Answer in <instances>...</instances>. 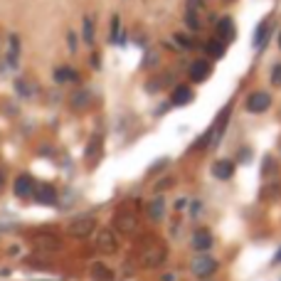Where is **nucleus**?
Instances as JSON below:
<instances>
[{
    "label": "nucleus",
    "instance_id": "obj_13",
    "mask_svg": "<svg viewBox=\"0 0 281 281\" xmlns=\"http://www.w3.org/2000/svg\"><path fill=\"white\" fill-rule=\"evenodd\" d=\"M205 52L210 55L212 60H219V57H224L227 45H224L222 40H217V37H214V40H208V42H205Z\"/></svg>",
    "mask_w": 281,
    "mask_h": 281
},
{
    "label": "nucleus",
    "instance_id": "obj_27",
    "mask_svg": "<svg viewBox=\"0 0 281 281\" xmlns=\"http://www.w3.org/2000/svg\"><path fill=\"white\" fill-rule=\"evenodd\" d=\"M274 170H277L274 160H272V158H267V160H264V168H262V173H264V175H272Z\"/></svg>",
    "mask_w": 281,
    "mask_h": 281
},
{
    "label": "nucleus",
    "instance_id": "obj_11",
    "mask_svg": "<svg viewBox=\"0 0 281 281\" xmlns=\"http://www.w3.org/2000/svg\"><path fill=\"white\" fill-rule=\"evenodd\" d=\"M96 247H99V252H104V254H114V252H116V239H114V234H111L109 229L99 232Z\"/></svg>",
    "mask_w": 281,
    "mask_h": 281
},
{
    "label": "nucleus",
    "instance_id": "obj_22",
    "mask_svg": "<svg viewBox=\"0 0 281 281\" xmlns=\"http://www.w3.org/2000/svg\"><path fill=\"white\" fill-rule=\"evenodd\" d=\"M84 42L94 45V22H91V17H84Z\"/></svg>",
    "mask_w": 281,
    "mask_h": 281
},
{
    "label": "nucleus",
    "instance_id": "obj_19",
    "mask_svg": "<svg viewBox=\"0 0 281 281\" xmlns=\"http://www.w3.org/2000/svg\"><path fill=\"white\" fill-rule=\"evenodd\" d=\"M267 37H269V22H262L259 30H257V35H254V47L259 50L262 45H267Z\"/></svg>",
    "mask_w": 281,
    "mask_h": 281
},
{
    "label": "nucleus",
    "instance_id": "obj_15",
    "mask_svg": "<svg viewBox=\"0 0 281 281\" xmlns=\"http://www.w3.org/2000/svg\"><path fill=\"white\" fill-rule=\"evenodd\" d=\"M163 259H165V249H160V247H153V249H148L143 254V264L145 267H158Z\"/></svg>",
    "mask_w": 281,
    "mask_h": 281
},
{
    "label": "nucleus",
    "instance_id": "obj_12",
    "mask_svg": "<svg viewBox=\"0 0 281 281\" xmlns=\"http://www.w3.org/2000/svg\"><path fill=\"white\" fill-rule=\"evenodd\" d=\"M212 247V234L208 229H198L195 234H193V249H198V252H208Z\"/></svg>",
    "mask_w": 281,
    "mask_h": 281
},
{
    "label": "nucleus",
    "instance_id": "obj_14",
    "mask_svg": "<svg viewBox=\"0 0 281 281\" xmlns=\"http://www.w3.org/2000/svg\"><path fill=\"white\" fill-rule=\"evenodd\" d=\"M148 217H150V222H160V219L165 217V200H163V198H155V200L148 205Z\"/></svg>",
    "mask_w": 281,
    "mask_h": 281
},
{
    "label": "nucleus",
    "instance_id": "obj_28",
    "mask_svg": "<svg viewBox=\"0 0 281 281\" xmlns=\"http://www.w3.org/2000/svg\"><path fill=\"white\" fill-rule=\"evenodd\" d=\"M272 84H274V86H281V65H277L274 71H272Z\"/></svg>",
    "mask_w": 281,
    "mask_h": 281
},
{
    "label": "nucleus",
    "instance_id": "obj_9",
    "mask_svg": "<svg viewBox=\"0 0 281 281\" xmlns=\"http://www.w3.org/2000/svg\"><path fill=\"white\" fill-rule=\"evenodd\" d=\"M136 227H139V222H136V217L131 212H119L116 214V229H121L124 234H134Z\"/></svg>",
    "mask_w": 281,
    "mask_h": 281
},
{
    "label": "nucleus",
    "instance_id": "obj_35",
    "mask_svg": "<svg viewBox=\"0 0 281 281\" xmlns=\"http://www.w3.org/2000/svg\"><path fill=\"white\" fill-rule=\"evenodd\" d=\"M0 188H2V173H0Z\"/></svg>",
    "mask_w": 281,
    "mask_h": 281
},
{
    "label": "nucleus",
    "instance_id": "obj_17",
    "mask_svg": "<svg viewBox=\"0 0 281 281\" xmlns=\"http://www.w3.org/2000/svg\"><path fill=\"white\" fill-rule=\"evenodd\" d=\"M91 277H94V281H111L114 279L111 269H106L104 264H94V267H91Z\"/></svg>",
    "mask_w": 281,
    "mask_h": 281
},
{
    "label": "nucleus",
    "instance_id": "obj_24",
    "mask_svg": "<svg viewBox=\"0 0 281 281\" xmlns=\"http://www.w3.org/2000/svg\"><path fill=\"white\" fill-rule=\"evenodd\" d=\"M74 106H79V109H84L86 104H89V91H79V94H74Z\"/></svg>",
    "mask_w": 281,
    "mask_h": 281
},
{
    "label": "nucleus",
    "instance_id": "obj_18",
    "mask_svg": "<svg viewBox=\"0 0 281 281\" xmlns=\"http://www.w3.org/2000/svg\"><path fill=\"white\" fill-rule=\"evenodd\" d=\"M99 153H101V139H99V136H94V139L89 140V145H86V160L99 158Z\"/></svg>",
    "mask_w": 281,
    "mask_h": 281
},
{
    "label": "nucleus",
    "instance_id": "obj_2",
    "mask_svg": "<svg viewBox=\"0 0 281 281\" xmlns=\"http://www.w3.org/2000/svg\"><path fill=\"white\" fill-rule=\"evenodd\" d=\"M214 272H217V262L212 259L210 254H203V257L193 259V274H195L198 279H208Z\"/></svg>",
    "mask_w": 281,
    "mask_h": 281
},
{
    "label": "nucleus",
    "instance_id": "obj_4",
    "mask_svg": "<svg viewBox=\"0 0 281 281\" xmlns=\"http://www.w3.org/2000/svg\"><path fill=\"white\" fill-rule=\"evenodd\" d=\"M35 200L40 203V205H55L57 203V190L50 185V183H40V185H35Z\"/></svg>",
    "mask_w": 281,
    "mask_h": 281
},
{
    "label": "nucleus",
    "instance_id": "obj_31",
    "mask_svg": "<svg viewBox=\"0 0 281 281\" xmlns=\"http://www.w3.org/2000/svg\"><path fill=\"white\" fill-rule=\"evenodd\" d=\"M173 185V180H160V185H158V190H163V188H170Z\"/></svg>",
    "mask_w": 281,
    "mask_h": 281
},
{
    "label": "nucleus",
    "instance_id": "obj_32",
    "mask_svg": "<svg viewBox=\"0 0 281 281\" xmlns=\"http://www.w3.org/2000/svg\"><path fill=\"white\" fill-rule=\"evenodd\" d=\"M178 210H183V208H188V200H178V205H175Z\"/></svg>",
    "mask_w": 281,
    "mask_h": 281
},
{
    "label": "nucleus",
    "instance_id": "obj_3",
    "mask_svg": "<svg viewBox=\"0 0 281 281\" xmlns=\"http://www.w3.org/2000/svg\"><path fill=\"white\" fill-rule=\"evenodd\" d=\"M212 74V65L208 60H195L193 65H190V70H188V76H190V81H195V84H200V81H205L208 76Z\"/></svg>",
    "mask_w": 281,
    "mask_h": 281
},
{
    "label": "nucleus",
    "instance_id": "obj_6",
    "mask_svg": "<svg viewBox=\"0 0 281 281\" xmlns=\"http://www.w3.org/2000/svg\"><path fill=\"white\" fill-rule=\"evenodd\" d=\"M234 37H237L234 20H232V17H222V20L217 22V40H222V42L227 45V42H232Z\"/></svg>",
    "mask_w": 281,
    "mask_h": 281
},
{
    "label": "nucleus",
    "instance_id": "obj_21",
    "mask_svg": "<svg viewBox=\"0 0 281 281\" xmlns=\"http://www.w3.org/2000/svg\"><path fill=\"white\" fill-rule=\"evenodd\" d=\"M17 52H20V42H17V37L12 35V37H10V55H7V67H15Z\"/></svg>",
    "mask_w": 281,
    "mask_h": 281
},
{
    "label": "nucleus",
    "instance_id": "obj_7",
    "mask_svg": "<svg viewBox=\"0 0 281 281\" xmlns=\"http://www.w3.org/2000/svg\"><path fill=\"white\" fill-rule=\"evenodd\" d=\"M193 99H195V91H193L188 84H180V86H175V91H173V96H170V104H173V106H188Z\"/></svg>",
    "mask_w": 281,
    "mask_h": 281
},
{
    "label": "nucleus",
    "instance_id": "obj_34",
    "mask_svg": "<svg viewBox=\"0 0 281 281\" xmlns=\"http://www.w3.org/2000/svg\"><path fill=\"white\" fill-rule=\"evenodd\" d=\"M163 281H173V274H168V277H163Z\"/></svg>",
    "mask_w": 281,
    "mask_h": 281
},
{
    "label": "nucleus",
    "instance_id": "obj_8",
    "mask_svg": "<svg viewBox=\"0 0 281 281\" xmlns=\"http://www.w3.org/2000/svg\"><path fill=\"white\" fill-rule=\"evenodd\" d=\"M212 175H214L217 180H229V178L234 175V160H227V158L214 160V163H212Z\"/></svg>",
    "mask_w": 281,
    "mask_h": 281
},
{
    "label": "nucleus",
    "instance_id": "obj_37",
    "mask_svg": "<svg viewBox=\"0 0 281 281\" xmlns=\"http://www.w3.org/2000/svg\"><path fill=\"white\" fill-rule=\"evenodd\" d=\"M279 150H281V145H279Z\"/></svg>",
    "mask_w": 281,
    "mask_h": 281
},
{
    "label": "nucleus",
    "instance_id": "obj_33",
    "mask_svg": "<svg viewBox=\"0 0 281 281\" xmlns=\"http://www.w3.org/2000/svg\"><path fill=\"white\" fill-rule=\"evenodd\" d=\"M272 264H281V249L274 254V262H272Z\"/></svg>",
    "mask_w": 281,
    "mask_h": 281
},
{
    "label": "nucleus",
    "instance_id": "obj_36",
    "mask_svg": "<svg viewBox=\"0 0 281 281\" xmlns=\"http://www.w3.org/2000/svg\"><path fill=\"white\" fill-rule=\"evenodd\" d=\"M279 47H281V35H279Z\"/></svg>",
    "mask_w": 281,
    "mask_h": 281
},
{
    "label": "nucleus",
    "instance_id": "obj_5",
    "mask_svg": "<svg viewBox=\"0 0 281 281\" xmlns=\"http://www.w3.org/2000/svg\"><path fill=\"white\" fill-rule=\"evenodd\" d=\"M67 232H70L71 237H86V234L94 232V219L91 217H79V219L70 222Z\"/></svg>",
    "mask_w": 281,
    "mask_h": 281
},
{
    "label": "nucleus",
    "instance_id": "obj_16",
    "mask_svg": "<svg viewBox=\"0 0 281 281\" xmlns=\"http://www.w3.org/2000/svg\"><path fill=\"white\" fill-rule=\"evenodd\" d=\"M185 25H188V30H193V32H198L200 30V17H198V10H193V7H185Z\"/></svg>",
    "mask_w": 281,
    "mask_h": 281
},
{
    "label": "nucleus",
    "instance_id": "obj_25",
    "mask_svg": "<svg viewBox=\"0 0 281 281\" xmlns=\"http://www.w3.org/2000/svg\"><path fill=\"white\" fill-rule=\"evenodd\" d=\"M158 60H160V55H158L155 50H150V52H148V57L143 60V67H155V65H158Z\"/></svg>",
    "mask_w": 281,
    "mask_h": 281
},
{
    "label": "nucleus",
    "instance_id": "obj_30",
    "mask_svg": "<svg viewBox=\"0 0 281 281\" xmlns=\"http://www.w3.org/2000/svg\"><path fill=\"white\" fill-rule=\"evenodd\" d=\"M70 50H71V52L76 50V40H74V32H70Z\"/></svg>",
    "mask_w": 281,
    "mask_h": 281
},
{
    "label": "nucleus",
    "instance_id": "obj_26",
    "mask_svg": "<svg viewBox=\"0 0 281 281\" xmlns=\"http://www.w3.org/2000/svg\"><path fill=\"white\" fill-rule=\"evenodd\" d=\"M116 37H119V15L111 17V42H116Z\"/></svg>",
    "mask_w": 281,
    "mask_h": 281
},
{
    "label": "nucleus",
    "instance_id": "obj_1",
    "mask_svg": "<svg viewBox=\"0 0 281 281\" xmlns=\"http://www.w3.org/2000/svg\"><path fill=\"white\" fill-rule=\"evenodd\" d=\"M269 106H272V94L264 91V89L252 91V94L247 96V101H244V109H247L249 114H264Z\"/></svg>",
    "mask_w": 281,
    "mask_h": 281
},
{
    "label": "nucleus",
    "instance_id": "obj_23",
    "mask_svg": "<svg viewBox=\"0 0 281 281\" xmlns=\"http://www.w3.org/2000/svg\"><path fill=\"white\" fill-rule=\"evenodd\" d=\"M175 42L180 45V50H193V47H195L193 37H190V35H183V32H178V35H175Z\"/></svg>",
    "mask_w": 281,
    "mask_h": 281
},
{
    "label": "nucleus",
    "instance_id": "obj_20",
    "mask_svg": "<svg viewBox=\"0 0 281 281\" xmlns=\"http://www.w3.org/2000/svg\"><path fill=\"white\" fill-rule=\"evenodd\" d=\"M55 79H57V81H76L79 74L74 70H70V67H62V70L55 71Z\"/></svg>",
    "mask_w": 281,
    "mask_h": 281
},
{
    "label": "nucleus",
    "instance_id": "obj_29",
    "mask_svg": "<svg viewBox=\"0 0 281 281\" xmlns=\"http://www.w3.org/2000/svg\"><path fill=\"white\" fill-rule=\"evenodd\" d=\"M203 5H205V0H188V7H193V10H203Z\"/></svg>",
    "mask_w": 281,
    "mask_h": 281
},
{
    "label": "nucleus",
    "instance_id": "obj_10",
    "mask_svg": "<svg viewBox=\"0 0 281 281\" xmlns=\"http://www.w3.org/2000/svg\"><path fill=\"white\" fill-rule=\"evenodd\" d=\"M32 193H35V180L30 175H20L15 180V195L17 198H30Z\"/></svg>",
    "mask_w": 281,
    "mask_h": 281
}]
</instances>
